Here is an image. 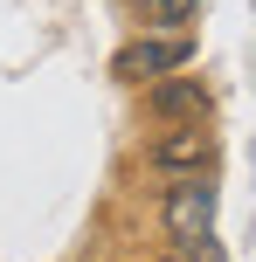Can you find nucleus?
Wrapping results in <instances>:
<instances>
[{"mask_svg":"<svg viewBox=\"0 0 256 262\" xmlns=\"http://www.w3.org/2000/svg\"><path fill=\"white\" fill-rule=\"evenodd\" d=\"M146 111L160 124H208V111H215V90H208L201 76H187V69H173V76L146 83Z\"/></svg>","mask_w":256,"mask_h":262,"instance_id":"4","label":"nucleus"},{"mask_svg":"<svg viewBox=\"0 0 256 262\" xmlns=\"http://www.w3.org/2000/svg\"><path fill=\"white\" fill-rule=\"evenodd\" d=\"M139 21L160 28V35H194V14H201V0H132Z\"/></svg>","mask_w":256,"mask_h":262,"instance_id":"5","label":"nucleus"},{"mask_svg":"<svg viewBox=\"0 0 256 262\" xmlns=\"http://www.w3.org/2000/svg\"><path fill=\"white\" fill-rule=\"evenodd\" d=\"M166 262H180V255H166Z\"/></svg>","mask_w":256,"mask_h":262,"instance_id":"6","label":"nucleus"},{"mask_svg":"<svg viewBox=\"0 0 256 262\" xmlns=\"http://www.w3.org/2000/svg\"><path fill=\"white\" fill-rule=\"evenodd\" d=\"M160 228L180 262H222L215 249V172H180L160 193Z\"/></svg>","mask_w":256,"mask_h":262,"instance_id":"1","label":"nucleus"},{"mask_svg":"<svg viewBox=\"0 0 256 262\" xmlns=\"http://www.w3.org/2000/svg\"><path fill=\"white\" fill-rule=\"evenodd\" d=\"M194 62V35H160V28H146L139 41H125L118 55H111V76L118 83H160L173 76V69Z\"/></svg>","mask_w":256,"mask_h":262,"instance_id":"2","label":"nucleus"},{"mask_svg":"<svg viewBox=\"0 0 256 262\" xmlns=\"http://www.w3.org/2000/svg\"><path fill=\"white\" fill-rule=\"evenodd\" d=\"M215 152H222V138L208 124H160V138L146 145V166L180 180V172H215Z\"/></svg>","mask_w":256,"mask_h":262,"instance_id":"3","label":"nucleus"}]
</instances>
